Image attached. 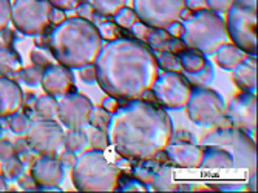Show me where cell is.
<instances>
[{
  "mask_svg": "<svg viewBox=\"0 0 258 193\" xmlns=\"http://www.w3.org/2000/svg\"><path fill=\"white\" fill-rule=\"evenodd\" d=\"M95 68L101 90L119 101L144 98L159 75L150 48L135 37L124 36L102 46Z\"/></svg>",
  "mask_w": 258,
  "mask_h": 193,
  "instance_id": "cell-1",
  "label": "cell"
},
{
  "mask_svg": "<svg viewBox=\"0 0 258 193\" xmlns=\"http://www.w3.org/2000/svg\"><path fill=\"white\" fill-rule=\"evenodd\" d=\"M108 139L114 152L128 161L155 159L173 135L167 110L146 99H132L111 114Z\"/></svg>",
  "mask_w": 258,
  "mask_h": 193,
  "instance_id": "cell-2",
  "label": "cell"
},
{
  "mask_svg": "<svg viewBox=\"0 0 258 193\" xmlns=\"http://www.w3.org/2000/svg\"><path fill=\"white\" fill-rule=\"evenodd\" d=\"M102 46L98 27L79 16L65 19L48 34V51L57 63L70 70L93 65Z\"/></svg>",
  "mask_w": 258,
  "mask_h": 193,
  "instance_id": "cell-3",
  "label": "cell"
},
{
  "mask_svg": "<svg viewBox=\"0 0 258 193\" xmlns=\"http://www.w3.org/2000/svg\"><path fill=\"white\" fill-rule=\"evenodd\" d=\"M181 40L187 48L201 51L204 56H212L218 48L227 43L229 36L226 22L221 16L210 10L192 13L182 23Z\"/></svg>",
  "mask_w": 258,
  "mask_h": 193,
  "instance_id": "cell-4",
  "label": "cell"
},
{
  "mask_svg": "<svg viewBox=\"0 0 258 193\" xmlns=\"http://www.w3.org/2000/svg\"><path fill=\"white\" fill-rule=\"evenodd\" d=\"M119 175V167L99 150L84 152L72 168V181L79 191H111Z\"/></svg>",
  "mask_w": 258,
  "mask_h": 193,
  "instance_id": "cell-5",
  "label": "cell"
},
{
  "mask_svg": "<svg viewBox=\"0 0 258 193\" xmlns=\"http://www.w3.org/2000/svg\"><path fill=\"white\" fill-rule=\"evenodd\" d=\"M227 36L249 56H256V0H233L227 10Z\"/></svg>",
  "mask_w": 258,
  "mask_h": 193,
  "instance_id": "cell-6",
  "label": "cell"
},
{
  "mask_svg": "<svg viewBox=\"0 0 258 193\" xmlns=\"http://www.w3.org/2000/svg\"><path fill=\"white\" fill-rule=\"evenodd\" d=\"M184 108L192 122L203 128H212L227 120L223 96L209 87H194Z\"/></svg>",
  "mask_w": 258,
  "mask_h": 193,
  "instance_id": "cell-7",
  "label": "cell"
},
{
  "mask_svg": "<svg viewBox=\"0 0 258 193\" xmlns=\"http://www.w3.org/2000/svg\"><path fill=\"white\" fill-rule=\"evenodd\" d=\"M48 0H14L11 4V22L23 36H42L51 27Z\"/></svg>",
  "mask_w": 258,
  "mask_h": 193,
  "instance_id": "cell-8",
  "label": "cell"
},
{
  "mask_svg": "<svg viewBox=\"0 0 258 193\" xmlns=\"http://www.w3.org/2000/svg\"><path fill=\"white\" fill-rule=\"evenodd\" d=\"M150 91L164 110H181L189 101L192 87L185 81L182 71H159Z\"/></svg>",
  "mask_w": 258,
  "mask_h": 193,
  "instance_id": "cell-9",
  "label": "cell"
},
{
  "mask_svg": "<svg viewBox=\"0 0 258 193\" xmlns=\"http://www.w3.org/2000/svg\"><path fill=\"white\" fill-rule=\"evenodd\" d=\"M138 19L152 28H166L185 14V0H133Z\"/></svg>",
  "mask_w": 258,
  "mask_h": 193,
  "instance_id": "cell-10",
  "label": "cell"
},
{
  "mask_svg": "<svg viewBox=\"0 0 258 193\" xmlns=\"http://www.w3.org/2000/svg\"><path fill=\"white\" fill-rule=\"evenodd\" d=\"M63 130L54 119L31 120L25 139L30 149L40 156H57L63 149Z\"/></svg>",
  "mask_w": 258,
  "mask_h": 193,
  "instance_id": "cell-11",
  "label": "cell"
},
{
  "mask_svg": "<svg viewBox=\"0 0 258 193\" xmlns=\"http://www.w3.org/2000/svg\"><path fill=\"white\" fill-rule=\"evenodd\" d=\"M93 107L95 105L85 94L72 91L60 98L57 104V117L67 128H85Z\"/></svg>",
  "mask_w": 258,
  "mask_h": 193,
  "instance_id": "cell-12",
  "label": "cell"
},
{
  "mask_svg": "<svg viewBox=\"0 0 258 193\" xmlns=\"http://www.w3.org/2000/svg\"><path fill=\"white\" fill-rule=\"evenodd\" d=\"M226 116L233 128L253 135L256 128V96L250 91H241L226 107Z\"/></svg>",
  "mask_w": 258,
  "mask_h": 193,
  "instance_id": "cell-13",
  "label": "cell"
},
{
  "mask_svg": "<svg viewBox=\"0 0 258 193\" xmlns=\"http://www.w3.org/2000/svg\"><path fill=\"white\" fill-rule=\"evenodd\" d=\"M30 175L33 176L39 190L59 188L65 178V170L56 156H37L30 165Z\"/></svg>",
  "mask_w": 258,
  "mask_h": 193,
  "instance_id": "cell-14",
  "label": "cell"
},
{
  "mask_svg": "<svg viewBox=\"0 0 258 193\" xmlns=\"http://www.w3.org/2000/svg\"><path fill=\"white\" fill-rule=\"evenodd\" d=\"M40 85L46 94L54 98H62L68 93L76 91L73 71L60 63H51L43 68Z\"/></svg>",
  "mask_w": 258,
  "mask_h": 193,
  "instance_id": "cell-15",
  "label": "cell"
},
{
  "mask_svg": "<svg viewBox=\"0 0 258 193\" xmlns=\"http://www.w3.org/2000/svg\"><path fill=\"white\" fill-rule=\"evenodd\" d=\"M233 147V165L238 168H247L250 173H255L256 167V152H255V141L246 132L237 130L232 141Z\"/></svg>",
  "mask_w": 258,
  "mask_h": 193,
  "instance_id": "cell-16",
  "label": "cell"
},
{
  "mask_svg": "<svg viewBox=\"0 0 258 193\" xmlns=\"http://www.w3.org/2000/svg\"><path fill=\"white\" fill-rule=\"evenodd\" d=\"M169 161L184 168H195L201 164L203 150L194 142H169L162 150Z\"/></svg>",
  "mask_w": 258,
  "mask_h": 193,
  "instance_id": "cell-17",
  "label": "cell"
},
{
  "mask_svg": "<svg viewBox=\"0 0 258 193\" xmlns=\"http://www.w3.org/2000/svg\"><path fill=\"white\" fill-rule=\"evenodd\" d=\"M23 104V91L17 81L0 76V119L19 111Z\"/></svg>",
  "mask_w": 258,
  "mask_h": 193,
  "instance_id": "cell-18",
  "label": "cell"
},
{
  "mask_svg": "<svg viewBox=\"0 0 258 193\" xmlns=\"http://www.w3.org/2000/svg\"><path fill=\"white\" fill-rule=\"evenodd\" d=\"M143 42L150 48L153 53H173L178 54L181 50H184L185 45L181 39L173 37L169 34L166 28H152L149 27Z\"/></svg>",
  "mask_w": 258,
  "mask_h": 193,
  "instance_id": "cell-19",
  "label": "cell"
},
{
  "mask_svg": "<svg viewBox=\"0 0 258 193\" xmlns=\"http://www.w3.org/2000/svg\"><path fill=\"white\" fill-rule=\"evenodd\" d=\"M232 82L241 91L255 93L256 90V56H246L232 70Z\"/></svg>",
  "mask_w": 258,
  "mask_h": 193,
  "instance_id": "cell-20",
  "label": "cell"
},
{
  "mask_svg": "<svg viewBox=\"0 0 258 193\" xmlns=\"http://www.w3.org/2000/svg\"><path fill=\"white\" fill-rule=\"evenodd\" d=\"M203 156L200 167L215 170V168H232L233 167V156L221 146L215 144H203Z\"/></svg>",
  "mask_w": 258,
  "mask_h": 193,
  "instance_id": "cell-21",
  "label": "cell"
},
{
  "mask_svg": "<svg viewBox=\"0 0 258 193\" xmlns=\"http://www.w3.org/2000/svg\"><path fill=\"white\" fill-rule=\"evenodd\" d=\"M22 70V57L16 48H2L0 50V76L19 81V73Z\"/></svg>",
  "mask_w": 258,
  "mask_h": 193,
  "instance_id": "cell-22",
  "label": "cell"
},
{
  "mask_svg": "<svg viewBox=\"0 0 258 193\" xmlns=\"http://www.w3.org/2000/svg\"><path fill=\"white\" fill-rule=\"evenodd\" d=\"M246 56H249V54H246L243 50H240L237 45L224 43L218 48V51L215 53V62L221 70L232 71Z\"/></svg>",
  "mask_w": 258,
  "mask_h": 193,
  "instance_id": "cell-23",
  "label": "cell"
},
{
  "mask_svg": "<svg viewBox=\"0 0 258 193\" xmlns=\"http://www.w3.org/2000/svg\"><path fill=\"white\" fill-rule=\"evenodd\" d=\"M176 57L182 73H198L209 62V59L201 51L187 46L176 54Z\"/></svg>",
  "mask_w": 258,
  "mask_h": 193,
  "instance_id": "cell-24",
  "label": "cell"
},
{
  "mask_svg": "<svg viewBox=\"0 0 258 193\" xmlns=\"http://www.w3.org/2000/svg\"><path fill=\"white\" fill-rule=\"evenodd\" d=\"M162 167H164V162H161V161H153V158L144 159V161H139V164L132 167V173L135 178L143 181L146 185L152 187L156 176L162 170Z\"/></svg>",
  "mask_w": 258,
  "mask_h": 193,
  "instance_id": "cell-25",
  "label": "cell"
},
{
  "mask_svg": "<svg viewBox=\"0 0 258 193\" xmlns=\"http://www.w3.org/2000/svg\"><path fill=\"white\" fill-rule=\"evenodd\" d=\"M233 135H235V128L232 127L230 120L227 119L226 122L210 128V132L204 135L203 144H215V146H221V147H230Z\"/></svg>",
  "mask_w": 258,
  "mask_h": 193,
  "instance_id": "cell-26",
  "label": "cell"
},
{
  "mask_svg": "<svg viewBox=\"0 0 258 193\" xmlns=\"http://www.w3.org/2000/svg\"><path fill=\"white\" fill-rule=\"evenodd\" d=\"M63 147L75 153L87 152L90 149L87 132L84 128H68V132L63 133Z\"/></svg>",
  "mask_w": 258,
  "mask_h": 193,
  "instance_id": "cell-27",
  "label": "cell"
},
{
  "mask_svg": "<svg viewBox=\"0 0 258 193\" xmlns=\"http://www.w3.org/2000/svg\"><path fill=\"white\" fill-rule=\"evenodd\" d=\"M57 98L50 94H43L36 98L34 102V114L37 119H56L57 117Z\"/></svg>",
  "mask_w": 258,
  "mask_h": 193,
  "instance_id": "cell-28",
  "label": "cell"
},
{
  "mask_svg": "<svg viewBox=\"0 0 258 193\" xmlns=\"http://www.w3.org/2000/svg\"><path fill=\"white\" fill-rule=\"evenodd\" d=\"M0 170H2L4 178L8 182H13L17 181V178L22 173H25V164L22 162V159L17 155H13L0 162Z\"/></svg>",
  "mask_w": 258,
  "mask_h": 193,
  "instance_id": "cell-29",
  "label": "cell"
},
{
  "mask_svg": "<svg viewBox=\"0 0 258 193\" xmlns=\"http://www.w3.org/2000/svg\"><path fill=\"white\" fill-rule=\"evenodd\" d=\"M182 75L192 88L194 87H209L215 79V68L209 60L207 65L201 71H198V73H182Z\"/></svg>",
  "mask_w": 258,
  "mask_h": 193,
  "instance_id": "cell-30",
  "label": "cell"
},
{
  "mask_svg": "<svg viewBox=\"0 0 258 193\" xmlns=\"http://www.w3.org/2000/svg\"><path fill=\"white\" fill-rule=\"evenodd\" d=\"M127 0H90L91 8L101 17H113L121 8H124Z\"/></svg>",
  "mask_w": 258,
  "mask_h": 193,
  "instance_id": "cell-31",
  "label": "cell"
},
{
  "mask_svg": "<svg viewBox=\"0 0 258 193\" xmlns=\"http://www.w3.org/2000/svg\"><path fill=\"white\" fill-rule=\"evenodd\" d=\"M7 122H8V128L14 133V135H19V136H23L28 128H30V124H31V119L28 114L25 113H20V111H16L13 113L11 116L7 117Z\"/></svg>",
  "mask_w": 258,
  "mask_h": 193,
  "instance_id": "cell-32",
  "label": "cell"
},
{
  "mask_svg": "<svg viewBox=\"0 0 258 193\" xmlns=\"http://www.w3.org/2000/svg\"><path fill=\"white\" fill-rule=\"evenodd\" d=\"M114 190H121V191H130V190H133V191H149L150 187L146 185L143 181H139L138 178H135L133 175H125V173L121 172Z\"/></svg>",
  "mask_w": 258,
  "mask_h": 193,
  "instance_id": "cell-33",
  "label": "cell"
},
{
  "mask_svg": "<svg viewBox=\"0 0 258 193\" xmlns=\"http://www.w3.org/2000/svg\"><path fill=\"white\" fill-rule=\"evenodd\" d=\"M111 120V113L107 111L104 107H93L90 119H88V125H91L93 128H99L107 132L108 125Z\"/></svg>",
  "mask_w": 258,
  "mask_h": 193,
  "instance_id": "cell-34",
  "label": "cell"
},
{
  "mask_svg": "<svg viewBox=\"0 0 258 193\" xmlns=\"http://www.w3.org/2000/svg\"><path fill=\"white\" fill-rule=\"evenodd\" d=\"M87 135H88V146H90L91 150L105 152L110 147V139H108L107 132L91 127V130Z\"/></svg>",
  "mask_w": 258,
  "mask_h": 193,
  "instance_id": "cell-35",
  "label": "cell"
},
{
  "mask_svg": "<svg viewBox=\"0 0 258 193\" xmlns=\"http://www.w3.org/2000/svg\"><path fill=\"white\" fill-rule=\"evenodd\" d=\"M42 71L43 68L31 65V67H22L20 73H19V81H22L28 87H37L40 85V79H42Z\"/></svg>",
  "mask_w": 258,
  "mask_h": 193,
  "instance_id": "cell-36",
  "label": "cell"
},
{
  "mask_svg": "<svg viewBox=\"0 0 258 193\" xmlns=\"http://www.w3.org/2000/svg\"><path fill=\"white\" fill-rule=\"evenodd\" d=\"M113 22L116 23V25H119L121 28H124V30H130L136 22H139V19H138V16H136V13L133 10L124 7L113 16Z\"/></svg>",
  "mask_w": 258,
  "mask_h": 193,
  "instance_id": "cell-37",
  "label": "cell"
},
{
  "mask_svg": "<svg viewBox=\"0 0 258 193\" xmlns=\"http://www.w3.org/2000/svg\"><path fill=\"white\" fill-rule=\"evenodd\" d=\"M172 179H173V173H172V168L164 164L162 170L159 172V175L156 176L155 182L152 184L150 188L153 190H158V191H166V190H172Z\"/></svg>",
  "mask_w": 258,
  "mask_h": 193,
  "instance_id": "cell-38",
  "label": "cell"
},
{
  "mask_svg": "<svg viewBox=\"0 0 258 193\" xmlns=\"http://www.w3.org/2000/svg\"><path fill=\"white\" fill-rule=\"evenodd\" d=\"M156 63L159 71H181L176 54L173 53H156Z\"/></svg>",
  "mask_w": 258,
  "mask_h": 193,
  "instance_id": "cell-39",
  "label": "cell"
},
{
  "mask_svg": "<svg viewBox=\"0 0 258 193\" xmlns=\"http://www.w3.org/2000/svg\"><path fill=\"white\" fill-rule=\"evenodd\" d=\"M96 27H98V31L102 37V40H114V39H118L121 37V27L119 25H116L114 22H105V20H101L99 23H96Z\"/></svg>",
  "mask_w": 258,
  "mask_h": 193,
  "instance_id": "cell-40",
  "label": "cell"
},
{
  "mask_svg": "<svg viewBox=\"0 0 258 193\" xmlns=\"http://www.w3.org/2000/svg\"><path fill=\"white\" fill-rule=\"evenodd\" d=\"M11 22V2L10 0H0V31L8 28Z\"/></svg>",
  "mask_w": 258,
  "mask_h": 193,
  "instance_id": "cell-41",
  "label": "cell"
},
{
  "mask_svg": "<svg viewBox=\"0 0 258 193\" xmlns=\"http://www.w3.org/2000/svg\"><path fill=\"white\" fill-rule=\"evenodd\" d=\"M50 5L59 8L62 11H75L79 5H82L85 0H48Z\"/></svg>",
  "mask_w": 258,
  "mask_h": 193,
  "instance_id": "cell-42",
  "label": "cell"
},
{
  "mask_svg": "<svg viewBox=\"0 0 258 193\" xmlns=\"http://www.w3.org/2000/svg\"><path fill=\"white\" fill-rule=\"evenodd\" d=\"M232 4H233V0H207V8L217 14H223V13H227Z\"/></svg>",
  "mask_w": 258,
  "mask_h": 193,
  "instance_id": "cell-43",
  "label": "cell"
},
{
  "mask_svg": "<svg viewBox=\"0 0 258 193\" xmlns=\"http://www.w3.org/2000/svg\"><path fill=\"white\" fill-rule=\"evenodd\" d=\"M79 78L82 79V82H85L88 85L95 84L96 82V68H95V63L81 68L79 70Z\"/></svg>",
  "mask_w": 258,
  "mask_h": 193,
  "instance_id": "cell-44",
  "label": "cell"
},
{
  "mask_svg": "<svg viewBox=\"0 0 258 193\" xmlns=\"http://www.w3.org/2000/svg\"><path fill=\"white\" fill-rule=\"evenodd\" d=\"M30 59H31L33 65L40 67V68H46L48 65L53 63V60L48 56H46L45 53H42V51H39V50H33L31 54H30Z\"/></svg>",
  "mask_w": 258,
  "mask_h": 193,
  "instance_id": "cell-45",
  "label": "cell"
},
{
  "mask_svg": "<svg viewBox=\"0 0 258 193\" xmlns=\"http://www.w3.org/2000/svg\"><path fill=\"white\" fill-rule=\"evenodd\" d=\"M59 162L62 164L63 168H68V170H72V168L75 167L76 161H78V156L75 152H70V150H65L62 153H59Z\"/></svg>",
  "mask_w": 258,
  "mask_h": 193,
  "instance_id": "cell-46",
  "label": "cell"
},
{
  "mask_svg": "<svg viewBox=\"0 0 258 193\" xmlns=\"http://www.w3.org/2000/svg\"><path fill=\"white\" fill-rule=\"evenodd\" d=\"M16 42V33L10 28L0 31V50L2 48H13Z\"/></svg>",
  "mask_w": 258,
  "mask_h": 193,
  "instance_id": "cell-47",
  "label": "cell"
},
{
  "mask_svg": "<svg viewBox=\"0 0 258 193\" xmlns=\"http://www.w3.org/2000/svg\"><path fill=\"white\" fill-rule=\"evenodd\" d=\"M13 155H16L14 144L7 138H0V161H4Z\"/></svg>",
  "mask_w": 258,
  "mask_h": 193,
  "instance_id": "cell-48",
  "label": "cell"
},
{
  "mask_svg": "<svg viewBox=\"0 0 258 193\" xmlns=\"http://www.w3.org/2000/svg\"><path fill=\"white\" fill-rule=\"evenodd\" d=\"M17 184H19V187H20L22 190H39L31 175L22 173V175L17 178Z\"/></svg>",
  "mask_w": 258,
  "mask_h": 193,
  "instance_id": "cell-49",
  "label": "cell"
},
{
  "mask_svg": "<svg viewBox=\"0 0 258 193\" xmlns=\"http://www.w3.org/2000/svg\"><path fill=\"white\" fill-rule=\"evenodd\" d=\"M76 11H78V16L79 17H84V19H87V20H93L96 17V13H95V10L91 8V5L90 4H82V5H79L78 8H76Z\"/></svg>",
  "mask_w": 258,
  "mask_h": 193,
  "instance_id": "cell-50",
  "label": "cell"
},
{
  "mask_svg": "<svg viewBox=\"0 0 258 193\" xmlns=\"http://www.w3.org/2000/svg\"><path fill=\"white\" fill-rule=\"evenodd\" d=\"M185 10H189L192 13L209 10L207 8V0H185Z\"/></svg>",
  "mask_w": 258,
  "mask_h": 193,
  "instance_id": "cell-51",
  "label": "cell"
},
{
  "mask_svg": "<svg viewBox=\"0 0 258 193\" xmlns=\"http://www.w3.org/2000/svg\"><path fill=\"white\" fill-rule=\"evenodd\" d=\"M121 104H119V99H116V98H111V96H105V98L101 101V107H104L107 111H110L111 114L118 110V107H119Z\"/></svg>",
  "mask_w": 258,
  "mask_h": 193,
  "instance_id": "cell-52",
  "label": "cell"
},
{
  "mask_svg": "<svg viewBox=\"0 0 258 193\" xmlns=\"http://www.w3.org/2000/svg\"><path fill=\"white\" fill-rule=\"evenodd\" d=\"M65 19H67L65 11H62L59 8H54V7L51 8V11H50V23H51V27L59 25V23H62Z\"/></svg>",
  "mask_w": 258,
  "mask_h": 193,
  "instance_id": "cell-53",
  "label": "cell"
},
{
  "mask_svg": "<svg viewBox=\"0 0 258 193\" xmlns=\"http://www.w3.org/2000/svg\"><path fill=\"white\" fill-rule=\"evenodd\" d=\"M34 102H36V96L33 93H28L27 96L23 94L22 108H25V114H31V111H34Z\"/></svg>",
  "mask_w": 258,
  "mask_h": 193,
  "instance_id": "cell-54",
  "label": "cell"
},
{
  "mask_svg": "<svg viewBox=\"0 0 258 193\" xmlns=\"http://www.w3.org/2000/svg\"><path fill=\"white\" fill-rule=\"evenodd\" d=\"M195 138L189 133V132H179L178 135H172L170 142H194Z\"/></svg>",
  "mask_w": 258,
  "mask_h": 193,
  "instance_id": "cell-55",
  "label": "cell"
},
{
  "mask_svg": "<svg viewBox=\"0 0 258 193\" xmlns=\"http://www.w3.org/2000/svg\"><path fill=\"white\" fill-rule=\"evenodd\" d=\"M14 150H16V155H22V153H25V152H28L31 149H30L25 138H19L16 141V144H14Z\"/></svg>",
  "mask_w": 258,
  "mask_h": 193,
  "instance_id": "cell-56",
  "label": "cell"
},
{
  "mask_svg": "<svg viewBox=\"0 0 258 193\" xmlns=\"http://www.w3.org/2000/svg\"><path fill=\"white\" fill-rule=\"evenodd\" d=\"M166 30H167V31H169V34H172L173 37L181 39V34H182V25H181V22H179V20H178V22L170 23L169 27H166Z\"/></svg>",
  "mask_w": 258,
  "mask_h": 193,
  "instance_id": "cell-57",
  "label": "cell"
},
{
  "mask_svg": "<svg viewBox=\"0 0 258 193\" xmlns=\"http://www.w3.org/2000/svg\"><path fill=\"white\" fill-rule=\"evenodd\" d=\"M8 190V181L4 178V175H0V191Z\"/></svg>",
  "mask_w": 258,
  "mask_h": 193,
  "instance_id": "cell-58",
  "label": "cell"
},
{
  "mask_svg": "<svg viewBox=\"0 0 258 193\" xmlns=\"http://www.w3.org/2000/svg\"><path fill=\"white\" fill-rule=\"evenodd\" d=\"M2 135H4V128H2V125H0V138H2Z\"/></svg>",
  "mask_w": 258,
  "mask_h": 193,
  "instance_id": "cell-59",
  "label": "cell"
}]
</instances>
